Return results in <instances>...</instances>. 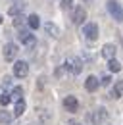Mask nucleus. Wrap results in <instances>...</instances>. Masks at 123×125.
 <instances>
[{
	"label": "nucleus",
	"instance_id": "f257e3e1",
	"mask_svg": "<svg viewBox=\"0 0 123 125\" xmlns=\"http://www.w3.org/2000/svg\"><path fill=\"white\" fill-rule=\"evenodd\" d=\"M108 12H110V16L113 17L115 21H123V8L119 2H115V0H108Z\"/></svg>",
	"mask_w": 123,
	"mask_h": 125
},
{
	"label": "nucleus",
	"instance_id": "f03ea898",
	"mask_svg": "<svg viewBox=\"0 0 123 125\" xmlns=\"http://www.w3.org/2000/svg\"><path fill=\"white\" fill-rule=\"evenodd\" d=\"M15 56H17V44L15 42H6L4 44V60L12 62V60H15Z\"/></svg>",
	"mask_w": 123,
	"mask_h": 125
},
{
	"label": "nucleus",
	"instance_id": "7ed1b4c3",
	"mask_svg": "<svg viewBox=\"0 0 123 125\" xmlns=\"http://www.w3.org/2000/svg\"><path fill=\"white\" fill-rule=\"evenodd\" d=\"M65 69H71L73 75H79L81 69H83V63H81L79 58H67L65 60Z\"/></svg>",
	"mask_w": 123,
	"mask_h": 125
},
{
	"label": "nucleus",
	"instance_id": "20e7f679",
	"mask_svg": "<svg viewBox=\"0 0 123 125\" xmlns=\"http://www.w3.org/2000/svg\"><path fill=\"white\" fill-rule=\"evenodd\" d=\"M71 19H73L75 25H81V23L87 19V10H85L83 6H75V8H73V16H71Z\"/></svg>",
	"mask_w": 123,
	"mask_h": 125
},
{
	"label": "nucleus",
	"instance_id": "39448f33",
	"mask_svg": "<svg viewBox=\"0 0 123 125\" xmlns=\"http://www.w3.org/2000/svg\"><path fill=\"white\" fill-rule=\"evenodd\" d=\"M83 35H85L89 41H96V39H98V25H96V23H87L85 29H83Z\"/></svg>",
	"mask_w": 123,
	"mask_h": 125
},
{
	"label": "nucleus",
	"instance_id": "423d86ee",
	"mask_svg": "<svg viewBox=\"0 0 123 125\" xmlns=\"http://www.w3.org/2000/svg\"><path fill=\"white\" fill-rule=\"evenodd\" d=\"M27 73H29V65H27V62H17L14 65V75L19 79L27 77Z\"/></svg>",
	"mask_w": 123,
	"mask_h": 125
},
{
	"label": "nucleus",
	"instance_id": "0eeeda50",
	"mask_svg": "<svg viewBox=\"0 0 123 125\" xmlns=\"http://www.w3.org/2000/svg\"><path fill=\"white\" fill-rule=\"evenodd\" d=\"M63 106H65L67 112L75 114V112H79V100H77L75 96H65L63 98Z\"/></svg>",
	"mask_w": 123,
	"mask_h": 125
},
{
	"label": "nucleus",
	"instance_id": "6e6552de",
	"mask_svg": "<svg viewBox=\"0 0 123 125\" xmlns=\"http://www.w3.org/2000/svg\"><path fill=\"white\" fill-rule=\"evenodd\" d=\"M115 52H117V46H115V44H112V42H108V44L102 46V56H104L106 60H113Z\"/></svg>",
	"mask_w": 123,
	"mask_h": 125
},
{
	"label": "nucleus",
	"instance_id": "1a4fd4ad",
	"mask_svg": "<svg viewBox=\"0 0 123 125\" xmlns=\"http://www.w3.org/2000/svg\"><path fill=\"white\" fill-rule=\"evenodd\" d=\"M108 119V112L106 108H98V110H94V114H92V121L96 125H100L102 121H106Z\"/></svg>",
	"mask_w": 123,
	"mask_h": 125
},
{
	"label": "nucleus",
	"instance_id": "9d476101",
	"mask_svg": "<svg viewBox=\"0 0 123 125\" xmlns=\"http://www.w3.org/2000/svg\"><path fill=\"white\" fill-rule=\"evenodd\" d=\"M110 96H113V98H121L123 96V81H117L113 85V89L110 91Z\"/></svg>",
	"mask_w": 123,
	"mask_h": 125
},
{
	"label": "nucleus",
	"instance_id": "9b49d317",
	"mask_svg": "<svg viewBox=\"0 0 123 125\" xmlns=\"http://www.w3.org/2000/svg\"><path fill=\"white\" fill-rule=\"evenodd\" d=\"M17 37H19V41H21L23 44H29V46H31V44H35V37H33L31 33H27V31H21Z\"/></svg>",
	"mask_w": 123,
	"mask_h": 125
},
{
	"label": "nucleus",
	"instance_id": "f8f14e48",
	"mask_svg": "<svg viewBox=\"0 0 123 125\" xmlns=\"http://www.w3.org/2000/svg\"><path fill=\"white\" fill-rule=\"evenodd\" d=\"M85 87H87V91H89V93H94V91L98 89V79L94 77V75H91V77L85 81Z\"/></svg>",
	"mask_w": 123,
	"mask_h": 125
},
{
	"label": "nucleus",
	"instance_id": "ddd939ff",
	"mask_svg": "<svg viewBox=\"0 0 123 125\" xmlns=\"http://www.w3.org/2000/svg\"><path fill=\"white\" fill-rule=\"evenodd\" d=\"M44 29H46V33H48V35H52V37H60V27H58L56 23H52V21H48V23H46Z\"/></svg>",
	"mask_w": 123,
	"mask_h": 125
},
{
	"label": "nucleus",
	"instance_id": "4468645a",
	"mask_svg": "<svg viewBox=\"0 0 123 125\" xmlns=\"http://www.w3.org/2000/svg\"><path fill=\"white\" fill-rule=\"evenodd\" d=\"M21 96H23V89H21V87H14L12 93H10V100H15V102H17V100H23Z\"/></svg>",
	"mask_w": 123,
	"mask_h": 125
},
{
	"label": "nucleus",
	"instance_id": "2eb2a0df",
	"mask_svg": "<svg viewBox=\"0 0 123 125\" xmlns=\"http://www.w3.org/2000/svg\"><path fill=\"white\" fill-rule=\"evenodd\" d=\"M27 25H29L31 29H37L39 25H41V17L37 16V14H33V16L27 17Z\"/></svg>",
	"mask_w": 123,
	"mask_h": 125
},
{
	"label": "nucleus",
	"instance_id": "dca6fc26",
	"mask_svg": "<svg viewBox=\"0 0 123 125\" xmlns=\"http://www.w3.org/2000/svg\"><path fill=\"white\" fill-rule=\"evenodd\" d=\"M12 119H14V114H10V112H6V110L0 112V123L2 125H8Z\"/></svg>",
	"mask_w": 123,
	"mask_h": 125
},
{
	"label": "nucleus",
	"instance_id": "f3484780",
	"mask_svg": "<svg viewBox=\"0 0 123 125\" xmlns=\"http://www.w3.org/2000/svg\"><path fill=\"white\" fill-rule=\"evenodd\" d=\"M23 114H25V102H23V100H17V102H15L14 115H23Z\"/></svg>",
	"mask_w": 123,
	"mask_h": 125
},
{
	"label": "nucleus",
	"instance_id": "a211bd4d",
	"mask_svg": "<svg viewBox=\"0 0 123 125\" xmlns=\"http://www.w3.org/2000/svg\"><path fill=\"white\" fill-rule=\"evenodd\" d=\"M108 67H110V71H113V73L121 71V63L117 62V60H108Z\"/></svg>",
	"mask_w": 123,
	"mask_h": 125
},
{
	"label": "nucleus",
	"instance_id": "6ab92c4d",
	"mask_svg": "<svg viewBox=\"0 0 123 125\" xmlns=\"http://www.w3.org/2000/svg\"><path fill=\"white\" fill-rule=\"evenodd\" d=\"M23 6H25V4H15V6H12V8L8 10V14L15 17L17 14H19V12H23Z\"/></svg>",
	"mask_w": 123,
	"mask_h": 125
},
{
	"label": "nucleus",
	"instance_id": "aec40b11",
	"mask_svg": "<svg viewBox=\"0 0 123 125\" xmlns=\"http://www.w3.org/2000/svg\"><path fill=\"white\" fill-rule=\"evenodd\" d=\"M23 23H25V17H23V16H15L14 25L17 27V29H21V27H23Z\"/></svg>",
	"mask_w": 123,
	"mask_h": 125
},
{
	"label": "nucleus",
	"instance_id": "412c9836",
	"mask_svg": "<svg viewBox=\"0 0 123 125\" xmlns=\"http://www.w3.org/2000/svg\"><path fill=\"white\" fill-rule=\"evenodd\" d=\"M0 104H2V106H8V104H10V94L8 93H4L0 96Z\"/></svg>",
	"mask_w": 123,
	"mask_h": 125
},
{
	"label": "nucleus",
	"instance_id": "4be33fe9",
	"mask_svg": "<svg viewBox=\"0 0 123 125\" xmlns=\"http://www.w3.org/2000/svg\"><path fill=\"white\" fill-rule=\"evenodd\" d=\"M62 8H63V10H71V8H73V2H71V0H62Z\"/></svg>",
	"mask_w": 123,
	"mask_h": 125
},
{
	"label": "nucleus",
	"instance_id": "5701e85b",
	"mask_svg": "<svg viewBox=\"0 0 123 125\" xmlns=\"http://www.w3.org/2000/svg\"><path fill=\"white\" fill-rule=\"evenodd\" d=\"M10 85H12V79L8 77V75H6V77L2 79V89H4V91H6V89H8V87H10Z\"/></svg>",
	"mask_w": 123,
	"mask_h": 125
},
{
	"label": "nucleus",
	"instance_id": "b1692460",
	"mask_svg": "<svg viewBox=\"0 0 123 125\" xmlns=\"http://www.w3.org/2000/svg\"><path fill=\"white\" fill-rule=\"evenodd\" d=\"M102 85H110V77H102Z\"/></svg>",
	"mask_w": 123,
	"mask_h": 125
},
{
	"label": "nucleus",
	"instance_id": "393cba45",
	"mask_svg": "<svg viewBox=\"0 0 123 125\" xmlns=\"http://www.w3.org/2000/svg\"><path fill=\"white\" fill-rule=\"evenodd\" d=\"M69 125H83V123H79V121H69Z\"/></svg>",
	"mask_w": 123,
	"mask_h": 125
},
{
	"label": "nucleus",
	"instance_id": "a878e982",
	"mask_svg": "<svg viewBox=\"0 0 123 125\" xmlns=\"http://www.w3.org/2000/svg\"><path fill=\"white\" fill-rule=\"evenodd\" d=\"M2 19H4V17H2V16H0V23H2Z\"/></svg>",
	"mask_w": 123,
	"mask_h": 125
},
{
	"label": "nucleus",
	"instance_id": "bb28decb",
	"mask_svg": "<svg viewBox=\"0 0 123 125\" xmlns=\"http://www.w3.org/2000/svg\"><path fill=\"white\" fill-rule=\"evenodd\" d=\"M85 2H92V0H85Z\"/></svg>",
	"mask_w": 123,
	"mask_h": 125
}]
</instances>
